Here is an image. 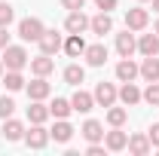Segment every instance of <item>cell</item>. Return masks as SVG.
I'll list each match as a JSON object with an SVG mask.
<instances>
[{
	"label": "cell",
	"mask_w": 159,
	"mask_h": 156,
	"mask_svg": "<svg viewBox=\"0 0 159 156\" xmlns=\"http://www.w3.org/2000/svg\"><path fill=\"white\" fill-rule=\"evenodd\" d=\"M49 138H55L58 144H67V141L74 138V126H70L67 119H58V122L49 129Z\"/></svg>",
	"instance_id": "obj_20"
},
{
	"label": "cell",
	"mask_w": 159,
	"mask_h": 156,
	"mask_svg": "<svg viewBox=\"0 0 159 156\" xmlns=\"http://www.w3.org/2000/svg\"><path fill=\"white\" fill-rule=\"evenodd\" d=\"M89 31L98 34V37L110 34V31H113V19H110V12H98L95 19H89Z\"/></svg>",
	"instance_id": "obj_13"
},
{
	"label": "cell",
	"mask_w": 159,
	"mask_h": 156,
	"mask_svg": "<svg viewBox=\"0 0 159 156\" xmlns=\"http://www.w3.org/2000/svg\"><path fill=\"white\" fill-rule=\"evenodd\" d=\"M25 144H28L31 150H43V147L49 144V132L43 129V122H31V132L25 129Z\"/></svg>",
	"instance_id": "obj_3"
},
{
	"label": "cell",
	"mask_w": 159,
	"mask_h": 156,
	"mask_svg": "<svg viewBox=\"0 0 159 156\" xmlns=\"http://www.w3.org/2000/svg\"><path fill=\"white\" fill-rule=\"evenodd\" d=\"M64 52H67L70 58L83 55V52H86V40H83V34H67V40H64Z\"/></svg>",
	"instance_id": "obj_23"
},
{
	"label": "cell",
	"mask_w": 159,
	"mask_h": 156,
	"mask_svg": "<svg viewBox=\"0 0 159 156\" xmlns=\"http://www.w3.org/2000/svg\"><path fill=\"white\" fill-rule=\"evenodd\" d=\"M52 71H55V58H52V55L40 52L37 58H31V74H34V77H49Z\"/></svg>",
	"instance_id": "obj_9"
},
{
	"label": "cell",
	"mask_w": 159,
	"mask_h": 156,
	"mask_svg": "<svg viewBox=\"0 0 159 156\" xmlns=\"http://www.w3.org/2000/svg\"><path fill=\"white\" fill-rule=\"evenodd\" d=\"M95 104H101V107H110V104H116V98H119V89L113 86V83H104L101 80L98 86H95Z\"/></svg>",
	"instance_id": "obj_4"
},
{
	"label": "cell",
	"mask_w": 159,
	"mask_h": 156,
	"mask_svg": "<svg viewBox=\"0 0 159 156\" xmlns=\"http://www.w3.org/2000/svg\"><path fill=\"white\" fill-rule=\"evenodd\" d=\"M37 43H40V52H46V55H55L58 49H64V40H61V34H55V31H43V37H40Z\"/></svg>",
	"instance_id": "obj_8"
},
{
	"label": "cell",
	"mask_w": 159,
	"mask_h": 156,
	"mask_svg": "<svg viewBox=\"0 0 159 156\" xmlns=\"http://www.w3.org/2000/svg\"><path fill=\"white\" fill-rule=\"evenodd\" d=\"M3 71H6V67H3V58H0V77H3Z\"/></svg>",
	"instance_id": "obj_38"
},
{
	"label": "cell",
	"mask_w": 159,
	"mask_h": 156,
	"mask_svg": "<svg viewBox=\"0 0 159 156\" xmlns=\"http://www.w3.org/2000/svg\"><path fill=\"white\" fill-rule=\"evenodd\" d=\"M3 86H6L9 92L25 89V77H21V71H6V74H3Z\"/></svg>",
	"instance_id": "obj_27"
},
{
	"label": "cell",
	"mask_w": 159,
	"mask_h": 156,
	"mask_svg": "<svg viewBox=\"0 0 159 156\" xmlns=\"http://www.w3.org/2000/svg\"><path fill=\"white\" fill-rule=\"evenodd\" d=\"M70 110H74V107H70L67 98H55V101L49 104V117H55V119H67V117H70Z\"/></svg>",
	"instance_id": "obj_24"
},
{
	"label": "cell",
	"mask_w": 159,
	"mask_h": 156,
	"mask_svg": "<svg viewBox=\"0 0 159 156\" xmlns=\"http://www.w3.org/2000/svg\"><path fill=\"white\" fill-rule=\"evenodd\" d=\"M153 31H156V34H159V21H156V28H153Z\"/></svg>",
	"instance_id": "obj_39"
},
{
	"label": "cell",
	"mask_w": 159,
	"mask_h": 156,
	"mask_svg": "<svg viewBox=\"0 0 159 156\" xmlns=\"http://www.w3.org/2000/svg\"><path fill=\"white\" fill-rule=\"evenodd\" d=\"M80 132H83V138H86L89 144H95V141H104V126H101L98 119H86Z\"/></svg>",
	"instance_id": "obj_17"
},
{
	"label": "cell",
	"mask_w": 159,
	"mask_h": 156,
	"mask_svg": "<svg viewBox=\"0 0 159 156\" xmlns=\"http://www.w3.org/2000/svg\"><path fill=\"white\" fill-rule=\"evenodd\" d=\"M25 64H31L25 46H12V43H9V46L3 49V67H6V71H21Z\"/></svg>",
	"instance_id": "obj_1"
},
{
	"label": "cell",
	"mask_w": 159,
	"mask_h": 156,
	"mask_svg": "<svg viewBox=\"0 0 159 156\" xmlns=\"http://www.w3.org/2000/svg\"><path fill=\"white\" fill-rule=\"evenodd\" d=\"M70 107H74L77 113H89V110L95 107V95H89V92L77 89V92H74V98H70Z\"/></svg>",
	"instance_id": "obj_15"
},
{
	"label": "cell",
	"mask_w": 159,
	"mask_h": 156,
	"mask_svg": "<svg viewBox=\"0 0 159 156\" xmlns=\"http://www.w3.org/2000/svg\"><path fill=\"white\" fill-rule=\"evenodd\" d=\"M141 77L147 80V83H156V80H159V55H144Z\"/></svg>",
	"instance_id": "obj_22"
},
{
	"label": "cell",
	"mask_w": 159,
	"mask_h": 156,
	"mask_svg": "<svg viewBox=\"0 0 159 156\" xmlns=\"http://www.w3.org/2000/svg\"><path fill=\"white\" fill-rule=\"evenodd\" d=\"M95 6H98L101 12H110V9L116 6V0H95Z\"/></svg>",
	"instance_id": "obj_35"
},
{
	"label": "cell",
	"mask_w": 159,
	"mask_h": 156,
	"mask_svg": "<svg viewBox=\"0 0 159 156\" xmlns=\"http://www.w3.org/2000/svg\"><path fill=\"white\" fill-rule=\"evenodd\" d=\"M6 46H9V31L0 25V49H6Z\"/></svg>",
	"instance_id": "obj_36"
},
{
	"label": "cell",
	"mask_w": 159,
	"mask_h": 156,
	"mask_svg": "<svg viewBox=\"0 0 159 156\" xmlns=\"http://www.w3.org/2000/svg\"><path fill=\"white\" fill-rule=\"evenodd\" d=\"M61 6L74 12V9H83V6H86V0H61Z\"/></svg>",
	"instance_id": "obj_32"
},
{
	"label": "cell",
	"mask_w": 159,
	"mask_h": 156,
	"mask_svg": "<svg viewBox=\"0 0 159 156\" xmlns=\"http://www.w3.org/2000/svg\"><path fill=\"white\" fill-rule=\"evenodd\" d=\"M147 138H150V144H153V147H159V122H156V126H150Z\"/></svg>",
	"instance_id": "obj_34"
},
{
	"label": "cell",
	"mask_w": 159,
	"mask_h": 156,
	"mask_svg": "<svg viewBox=\"0 0 159 156\" xmlns=\"http://www.w3.org/2000/svg\"><path fill=\"white\" fill-rule=\"evenodd\" d=\"M119 101L125 104V107H135L141 101V89L135 86V80H129V83H122V89H119Z\"/></svg>",
	"instance_id": "obj_16"
},
{
	"label": "cell",
	"mask_w": 159,
	"mask_h": 156,
	"mask_svg": "<svg viewBox=\"0 0 159 156\" xmlns=\"http://www.w3.org/2000/svg\"><path fill=\"white\" fill-rule=\"evenodd\" d=\"M104 150H107V147H101L98 141H95V144H89V147H86V153H89V156H104Z\"/></svg>",
	"instance_id": "obj_33"
},
{
	"label": "cell",
	"mask_w": 159,
	"mask_h": 156,
	"mask_svg": "<svg viewBox=\"0 0 159 156\" xmlns=\"http://www.w3.org/2000/svg\"><path fill=\"white\" fill-rule=\"evenodd\" d=\"M138 49V40H135V34L125 28L122 34H116V52H119V58H132V52Z\"/></svg>",
	"instance_id": "obj_7"
},
{
	"label": "cell",
	"mask_w": 159,
	"mask_h": 156,
	"mask_svg": "<svg viewBox=\"0 0 159 156\" xmlns=\"http://www.w3.org/2000/svg\"><path fill=\"white\" fill-rule=\"evenodd\" d=\"M125 144H129V135L122 132V126H113V132H104V147L107 150L119 153V150H125Z\"/></svg>",
	"instance_id": "obj_6"
},
{
	"label": "cell",
	"mask_w": 159,
	"mask_h": 156,
	"mask_svg": "<svg viewBox=\"0 0 159 156\" xmlns=\"http://www.w3.org/2000/svg\"><path fill=\"white\" fill-rule=\"evenodd\" d=\"M12 19H16L12 3H3V0H0V25H3V28H9V25H12Z\"/></svg>",
	"instance_id": "obj_30"
},
{
	"label": "cell",
	"mask_w": 159,
	"mask_h": 156,
	"mask_svg": "<svg viewBox=\"0 0 159 156\" xmlns=\"http://www.w3.org/2000/svg\"><path fill=\"white\" fill-rule=\"evenodd\" d=\"M86 28H89V19L83 16V9H74V12L64 19V31H67V34H83Z\"/></svg>",
	"instance_id": "obj_12"
},
{
	"label": "cell",
	"mask_w": 159,
	"mask_h": 156,
	"mask_svg": "<svg viewBox=\"0 0 159 156\" xmlns=\"http://www.w3.org/2000/svg\"><path fill=\"white\" fill-rule=\"evenodd\" d=\"M150 3H153V9H156V12H159V0H150Z\"/></svg>",
	"instance_id": "obj_37"
},
{
	"label": "cell",
	"mask_w": 159,
	"mask_h": 156,
	"mask_svg": "<svg viewBox=\"0 0 159 156\" xmlns=\"http://www.w3.org/2000/svg\"><path fill=\"white\" fill-rule=\"evenodd\" d=\"M147 21H150V12H147L144 6H135V9L125 12V28H129V31H144Z\"/></svg>",
	"instance_id": "obj_5"
},
{
	"label": "cell",
	"mask_w": 159,
	"mask_h": 156,
	"mask_svg": "<svg viewBox=\"0 0 159 156\" xmlns=\"http://www.w3.org/2000/svg\"><path fill=\"white\" fill-rule=\"evenodd\" d=\"M3 138L6 141H25V126H21L19 119L6 117L3 119Z\"/></svg>",
	"instance_id": "obj_18"
},
{
	"label": "cell",
	"mask_w": 159,
	"mask_h": 156,
	"mask_svg": "<svg viewBox=\"0 0 159 156\" xmlns=\"http://www.w3.org/2000/svg\"><path fill=\"white\" fill-rule=\"evenodd\" d=\"M135 77H141V67L132 58H119V64H116V80H119V83H129V80H135Z\"/></svg>",
	"instance_id": "obj_14"
},
{
	"label": "cell",
	"mask_w": 159,
	"mask_h": 156,
	"mask_svg": "<svg viewBox=\"0 0 159 156\" xmlns=\"http://www.w3.org/2000/svg\"><path fill=\"white\" fill-rule=\"evenodd\" d=\"M25 89H28V98H31V101H46V98H49V92H52V86L46 83V77L31 80Z\"/></svg>",
	"instance_id": "obj_10"
},
{
	"label": "cell",
	"mask_w": 159,
	"mask_h": 156,
	"mask_svg": "<svg viewBox=\"0 0 159 156\" xmlns=\"http://www.w3.org/2000/svg\"><path fill=\"white\" fill-rule=\"evenodd\" d=\"M83 80H86V67L83 64H67L64 67V83L67 86H80Z\"/></svg>",
	"instance_id": "obj_25"
},
{
	"label": "cell",
	"mask_w": 159,
	"mask_h": 156,
	"mask_svg": "<svg viewBox=\"0 0 159 156\" xmlns=\"http://www.w3.org/2000/svg\"><path fill=\"white\" fill-rule=\"evenodd\" d=\"M28 119H31V122H46V119H49V107H46L43 101H31V104H28Z\"/></svg>",
	"instance_id": "obj_26"
},
{
	"label": "cell",
	"mask_w": 159,
	"mask_h": 156,
	"mask_svg": "<svg viewBox=\"0 0 159 156\" xmlns=\"http://www.w3.org/2000/svg\"><path fill=\"white\" fill-rule=\"evenodd\" d=\"M138 3H147V0H138Z\"/></svg>",
	"instance_id": "obj_40"
},
{
	"label": "cell",
	"mask_w": 159,
	"mask_h": 156,
	"mask_svg": "<svg viewBox=\"0 0 159 156\" xmlns=\"http://www.w3.org/2000/svg\"><path fill=\"white\" fill-rule=\"evenodd\" d=\"M138 52L141 55H159V34H141L138 40Z\"/></svg>",
	"instance_id": "obj_21"
},
{
	"label": "cell",
	"mask_w": 159,
	"mask_h": 156,
	"mask_svg": "<svg viewBox=\"0 0 159 156\" xmlns=\"http://www.w3.org/2000/svg\"><path fill=\"white\" fill-rule=\"evenodd\" d=\"M16 113V101L9 95H0V119H6V117H12Z\"/></svg>",
	"instance_id": "obj_31"
},
{
	"label": "cell",
	"mask_w": 159,
	"mask_h": 156,
	"mask_svg": "<svg viewBox=\"0 0 159 156\" xmlns=\"http://www.w3.org/2000/svg\"><path fill=\"white\" fill-rule=\"evenodd\" d=\"M83 55H86V64H89V67H101V64L107 61V46H104V43H92V46H86Z\"/></svg>",
	"instance_id": "obj_11"
},
{
	"label": "cell",
	"mask_w": 159,
	"mask_h": 156,
	"mask_svg": "<svg viewBox=\"0 0 159 156\" xmlns=\"http://www.w3.org/2000/svg\"><path fill=\"white\" fill-rule=\"evenodd\" d=\"M125 119H129V110L110 104V110H107V122H110V126H125Z\"/></svg>",
	"instance_id": "obj_28"
},
{
	"label": "cell",
	"mask_w": 159,
	"mask_h": 156,
	"mask_svg": "<svg viewBox=\"0 0 159 156\" xmlns=\"http://www.w3.org/2000/svg\"><path fill=\"white\" fill-rule=\"evenodd\" d=\"M43 31H46V28H43V21L34 19V16L19 21V37L25 40V43H37V40L43 37Z\"/></svg>",
	"instance_id": "obj_2"
},
{
	"label": "cell",
	"mask_w": 159,
	"mask_h": 156,
	"mask_svg": "<svg viewBox=\"0 0 159 156\" xmlns=\"http://www.w3.org/2000/svg\"><path fill=\"white\" fill-rule=\"evenodd\" d=\"M141 101H147L150 107H159V80H156V83H150V86L141 92Z\"/></svg>",
	"instance_id": "obj_29"
},
{
	"label": "cell",
	"mask_w": 159,
	"mask_h": 156,
	"mask_svg": "<svg viewBox=\"0 0 159 156\" xmlns=\"http://www.w3.org/2000/svg\"><path fill=\"white\" fill-rule=\"evenodd\" d=\"M125 147H129V153H135V156H147L150 150H153V144H150L147 135H132Z\"/></svg>",
	"instance_id": "obj_19"
}]
</instances>
